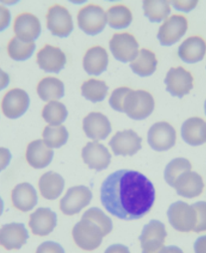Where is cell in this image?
Here are the masks:
<instances>
[{
	"label": "cell",
	"instance_id": "1",
	"mask_svg": "<svg viewBox=\"0 0 206 253\" xmlns=\"http://www.w3.org/2000/svg\"><path fill=\"white\" fill-rule=\"evenodd\" d=\"M101 202L117 218L138 220L152 209L155 188L148 178L138 171L118 170L103 182Z\"/></svg>",
	"mask_w": 206,
	"mask_h": 253
},
{
	"label": "cell",
	"instance_id": "2",
	"mask_svg": "<svg viewBox=\"0 0 206 253\" xmlns=\"http://www.w3.org/2000/svg\"><path fill=\"white\" fill-rule=\"evenodd\" d=\"M110 106L118 112L126 113L133 120L148 118L154 111L155 102L152 94L146 90H133L123 86L116 88L110 97Z\"/></svg>",
	"mask_w": 206,
	"mask_h": 253
},
{
	"label": "cell",
	"instance_id": "3",
	"mask_svg": "<svg viewBox=\"0 0 206 253\" xmlns=\"http://www.w3.org/2000/svg\"><path fill=\"white\" fill-rule=\"evenodd\" d=\"M76 245L83 251H94L103 243L104 234L101 228L91 220L82 218L72 231Z\"/></svg>",
	"mask_w": 206,
	"mask_h": 253
},
{
	"label": "cell",
	"instance_id": "4",
	"mask_svg": "<svg viewBox=\"0 0 206 253\" xmlns=\"http://www.w3.org/2000/svg\"><path fill=\"white\" fill-rule=\"evenodd\" d=\"M170 225L182 233L192 232L196 226V212L192 205L184 201L172 203L167 211Z\"/></svg>",
	"mask_w": 206,
	"mask_h": 253
},
{
	"label": "cell",
	"instance_id": "5",
	"mask_svg": "<svg viewBox=\"0 0 206 253\" xmlns=\"http://www.w3.org/2000/svg\"><path fill=\"white\" fill-rule=\"evenodd\" d=\"M167 235V230L163 222L156 219L149 221L143 227L139 236L142 253H158L165 246Z\"/></svg>",
	"mask_w": 206,
	"mask_h": 253
},
{
	"label": "cell",
	"instance_id": "6",
	"mask_svg": "<svg viewBox=\"0 0 206 253\" xmlns=\"http://www.w3.org/2000/svg\"><path fill=\"white\" fill-rule=\"evenodd\" d=\"M93 193L84 185L71 187L60 202L61 211L68 216L79 214L92 201Z\"/></svg>",
	"mask_w": 206,
	"mask_h": 253
},
{
	"label": "cell",
	"instance_id": "7",
	"mask_svg": "<svg viewBox=\"0 0 206 253\" xmlns=\"http://www.w3.org/2000/svg\"><path fill=\"white\" fill-rule=\"evenodd\" d=\"M78 23L84 34L97 36L102 33L106 26V13L101 6L89 4L79 11Z\"/></svg>",
	"mask_w": 206,
	"mask_h": 253
},
{
	"label": "cell",
	"instance_id": "8",
	"mask_svg": "<svg viewBox=\"0 0 206 253\" xmlns=\"http://www.w3.org/2000/svg\"><path fill=\"white\" fill-rule=\"evenodd\" d=\"M188 22L183 15H172L160 26L157 38L163 46H170L178 42L186 34Z\"/></svg>",
	"mask_w": 206,
	"mask_h": 253
},
{
	"label": "cell",
	"instance_id": "9",
	"mask_svg": "<svg viewBox=\"0 0 206 253\" xmlns=\"http://www.w3.org/2000/svg\"><path fill=\"white\" fill-rule=\"evenodd\" d=\"M47 29L58 38H68L74 30V22L69 10L62 5H52L46 15Z\"/></svg>",
	"mask_w": 206,
	"mask_h": 253
},
{
	"label": "cell",
	"instance_id": "10",
	"mask_svg": "<svg viewBox=\"0 0 206 253\" xmlns=\"http://www.w3.org/2000/svg\"><path fill=\"white\" fill-rule=\"evenodd\" d=\"M193 77L188 71L178 67L169 70L164 83L171 96L183 98L193 88Z\"/></svg>",
	"mask_w": 206,
	"mask_h": 253
},
{
	"label": "cell",
	"instance_id": "11",
	"mask_svg": "<svg viewBox=\"0 0 206 253\" xmlns=\"http://www.w3.org/2000/svg\"><path fill=\"white\" fill-rule=\"evenodd\" d=\"M31 105L28 93L21 88L8 90L1 102L3 115L8 119H18L26 113Z\"/></svg>",
	"mask_w": 206,
	"mask_h": 253
},
{
	"label": "cell",
	"instance_id": "12",
	"mask_svg": "<svg viewBox=\"0 0 206 253\" xmlns=\"http://www.w3.org/2000/svg\"><path fill=\"white\" fill-rule=\"evenodd\" d=\"M110 49L114 57L119 61H133L138 55L139 43L130 34H115L110 42Z\"/></svg>",
	"mask_w": 206,
	"mask_h": 253
},
{
	"label": "cell",
	"instance_id": "13",
	"mask_svg": "<svg viewBox=\"0 0 206 253\" xmlns=\"http://www.w3.org/2000/svg\"><path fill=\"white\" fill-rule=\"evenodd\" d=\"M28 238L29 233L23 223L10 222L0 227V246L8 251L21 249Z\"/></svg>",
	"mask_w": 206,
	"mask_h": 253
},
{
	"label": "cell",
	"instance_id": "14",
	"mask_svg": "<svg viewBox=\"0 0 206 253\" xmlns=\"http://www.w3.org/2000/svg\"><path fill=\"white\" fill-rule=\"evenodd\" d=\"M148 143L155 151H167L176 143V131L166 122L155 123L148 132Z\"/></svg>",
	"mask_w": 206,
	"mask_h": 253
},
{
	"label": "cell",
	"instance_id": "15",
	"mask_svg": "<svg viewBox=\"0 0 206 253\" xmlns=\"http://www.w3.org/2000/svg\"><path fill=\"white\" fill-rule=\"evenodd\" d=\"M57 215L50 208L41 207L29 216L28 225L34 235L44 237L56 227Z\"/></svg>",
	"mask_w": 206,
	"mask_h": 253
},
{
	"label": "cell",
	"instance_id": "16",
	"mask_svg": "<svg viewBox=\"0 0 206 253\" xmlns=\"http://www.w3.org/2000/svg\"><path fill=\"white\" fill-rule=\"evenodd\" d=\"M109 145L117 156H133L141 150L142 138L133 130H126L118 132Z\"/></svg>",
	"mask_w": 206,
	"mask_h": 253
},
{
	"label": "cell",
	"instance_id": "17",
	"mask_svg": "<svg viewBox=\"0 0 206 253\" xmlns=\"http://www.w3.org/2000/svg\"><path fill=\"white\" fill-rule=\"evenodd\" d=\"M38 63L42 71L58 74L66 66L67 56L60 47L46 44L38 53Z\"/></svg>",
	"mask_w": 206,
	"mask_h": 253
},
{
	"label": "cell",
	"instance_id": "18",
	"mask_svg": "<svg viewBox=\"0 0 206 253\" xmlns=\"http://www.w3.org/2000/svg\"><path fill=\"white\" fill-rule=\"evenodd\" d=\"M82 157L83 162L96 171L107 169L111 163V154L109 150L98 142L87 143L82 151Z\"/></svg>",
	"mask_w": 206,
	"mask_h": 253
},
{
	"label": "cell",
	"instance_id": "19",
	"mask_svg": "<svg viewBox=\"0 0 206 253\" xmlns=\"http://www.w3.org/2000/svg\"><path fill=\"white\" fill-rule=\"evenodd\" d=\"M82 129L86 137L97 142L107 139L112 132V126L109 119L105 115L102 113L93 112L83 119Z\"/></svg>",
	"mask_w": 206,
	"mask_h": 253
},
{
	"label": "cell",
	"instance_id": "20",
	"mask_svg": "<svg viewBox=\"0 0 206 253\" xmlns=\"http://www.w3.org/2000/svg\"><path fill=\"white\" fill-rule=\"evenodd\" d=\"M173 188L179 196L193 199L200 196L204 190V182L202 177L193 171L181 174L175 181Z\"/></svg>",
	"mask_w": 206,
	"mask_h": 253
},
{
	"label": "cell",
	"instance_id": "21",
	"mask_svg": "<svg viewBox=\"0 0 206 253\" xmlns=\"http://www.w3.org/2000/svg\"><path fill=\"white\" fill-rule=\"evenodd\" d=\"M13 30L16 38L25 42H35L41 34V25L36 15L24 12L15 18Z\"/></svg>",
	"mask_w": 206,
	"mask_h": 253
},
{
	"label": "cell",
	"instance_id": "22",
	"mask_svg": "<svg viewBox=\"0 0 206 253\" xmlns=\"http://www.w3.org/2000/svg\"><path fill=\"white\" fill-rule=\"evenodd\" d=\"M11 201L17 210L28 212L33 210L38 202L39 195L36 188L31 183H20L16 185L11 191Z\"/></svg>",
	"mask_w": 206,
	"mask_h": 253
},
{
	"label": "cell",
	"instance_id": "23",
	"mask_svg": "<svg viewBox=\"0 0 206 253\" xmlns=\"http://www.w3.org/2000/svg\"><path fill=\"white\" fill-rule=\"evenodd\" d=\"M26 161L35 169H43L50 164L53 158V151L47 147L43 140H36L27 146Z\"/></svg>",
	"mask_w": 206,
	"mask_h": 253
},
{
	"label": "cell",
	"instance_id": "24",
	"mask_svg": "<svg viewBox=\"0 0 206 253\" xmlns=\"http://www.w3.org/2000/svg\"><path fill=\"white\" fill-rule=\"evenodd\" d=\"M181 136L190 146L203 145L206 143V122L198 117L187 119L181 126Z\"/></svg>",
	"mask_w": 206,
	"mask_h": 253
},
{
	"label": "cell",
	"instance_id": "25",
	"mask_svg": "<svg viewBox=\"0 0 206 253\" xmlns=\"http://www.w3.org/2000/svg\"><path fill=\"white\" fill-rule=\"evenodd\" d=\"M109 55L105 48L94 46L87 50L83 56V69L87 75L100 76L108 67Z\"/></svg>",
	"mask_w": 206,
	"mask_h": 253
},
{
	"label": "cell",
	"instance_id": "26",
	"mask_svg": "<svg viewBox=\"0 0 206 253\" xmlns=\"http://www.w3.org/2000/svg\"><path fill=\"white\" fill-rule=\"evenodd\" d=\"M40 192L46 200H55L63 194L65 179L58 173L49 171L44 173L39 181Z\"/></svg>",
	"mask_w": 206,
	"mask_h": 253
},
{
	"label": "cell",
	"instance_id": "27",
	"mask_svg": "<svg viewBox=\"0 0 206 253\" xmlns=\"http://www.w3.org/2000/svg\"><path fill=\"white\" fill-rule=\"evenodd\" d=\"M206 54V42L200 37H190L178 47V56L186 63L201 61Z\"/></svg>",
	"mask_w": 206,
	"mask_h": 253
},
{
	"label": "cell",
	"instance_id": "28",
	"mask_svg": "<svg viewBox=\"0 0 206 253\" xmlns=\"http://www.w3.org/2000/svg\"><path fill=\"white\" fill-rule=\"evenodd\" d=\"M157 58L149 49L143 48L138 52L136 58L131 61L132 71L139 77H149L153 75L157 69Z\"/></svg>",
	"mask_w": 206,
	"mask_h": 253
},
{
	"label": "cell",
	"instance_id": "29",
	"mask_svg": "<svg viewBox=\"0 0 206 253\" xmlns=\"http://www.w3.org/2000/svg\"><path fill=\"white\" fill-rule=\"evenodd\" d=\"M38 93L44 102L60 100L65 96V84L61 80L47 77L39 83Z\"/></svg>",
	"mask_w": 206,
	"mask_h": 253
},
{
	"label": "cell",
	"instance_id": "30",
	"mask_svg": "<svg viewBox=\"0 0 206 253\" xmlns=\"http://www.w3.org/2000/svg\"><path fill=\"white\" fill-rule=\"evenodd\" d=\"M106 17L109 25L114 29L126 28L133 20L131 10L123 4H117L109 8Z\"/></svg>",
	"mask_w": 206,
	"mask_h": 253
},
{
	"label": "cell",
	"instance_id": "31",
	"mask_svg": "<svg viewBox=\"0 0 206 253\" xmlns=\"http://www.w3.org/2000/svg\"><path fill=\"white\" fill-rule=\"evenodd\" d=\"M35 42H25L16 37L10 40L7 45V52L10 58L17 61L26 60L31 58L36 50Z\"/></svg>",
	"mask_w": 206,
	"mask_h": 253
},
{
	"label": "cell",
	"instance_id": "32",
	"mask_svg": "<svg viewBox=\"0 0 206 253\" xmlns=\"http://www.w3.org/2000/svg\"><path fill=\"white\" fill-rule=\"evenodd\" d=\"M109 87L105 82L99 80H89L82 84V94L86 100L99 103L105 100Z\"/></svg>",
	"mask_w": 206,
	"mask_h": 253
},
{
	"label": "cell",
	"instance_id": "33",
	"mask_svg": "<svg viewBox=\"0 0 206 253\" xmlns=\"http://www.w3.org/2000/svg\"><path fill=\"white\" fill-rule=\"evenodd\" d=\"M145 16L151 22L157 23L165 20L171 12L170 3L168 1H151L146 0L143 2Z\"/></svg>",
	"mask_w": 206,
	"mask_h": 253
},
{
	"label": "cell",
	"instance_id": "34",
	"mask_svg": "<svg viewBox=\"0 0 206 253\" xmlns=\"http://www.w3.org/2000/svg\"><path fill=\"white\" fill-rule=\"evenodd\" d=\"M42 118L51 126H61L68 118V110L64 104L52 101L43 108Z\"/></svg>",
	"mask_w": 206,
	"mask_h": 253
},
{
	"label": "cell",
	"instance_id": "35",
	"mask_svg": "<svg viewBox=\"0 0 206 253\" xmlns=\"http://www.w3.org/2000/svg\"><path fill=\"white\" fill-rule=\"evenodd\" d=\"M42 137L43 142L47 147L57 149L63 147L68 142L69 132L65 126H47L43 130Z\"/></svg>",
	"mask_w": 206,
	"mask_h": 253
},
{
	"label": "cell",
	"instance_id": "36",
	"mask_svg": "<svg viewBox=\"0 0 206 253\" xmlns=\"http://www.w3.org/2000/svg\"><path fill=\"white\" fill-rule=\"evenodd\" d=\"M192 165L191 163L185 159V158H176L170 161L164 171V178L168 185L173 187L175 181L178 179V177L188 171H191Z\"/></svg>",
	"mask_w": 206,
	"mask_h": 253
},
{
	"label": "cell",
	"instance_id": "37",
	"mask_svg": "<svg viewBox=\"0 0 206 253\" xmlns=\"http://www.w3.org/2000/svg\"><path fill=\"white\" fill-rule=\"evenodd\" d=\"M82 218L91 220L92 222L97 224L103 231L104 236L109 235L113 230V221L112 219L100 208L92 207L87 209L82 216Z\"/></svg>",
	"mask_w": 206,
	"mask_h": 253
},
{
	"label": "cell",
	"instance_id": "38",
	"mask_svg": "<svg viewBox=\"0 0 206 253\" xmlns=\"http://www.w3.org/2000/svg\"><path fill=\"white\" fill-rule=\"evenodd\" d=\"M192 207L196 212V226L193 232H206V201L195 202L192 204Z\"/></svg>",
	"mask_w": 206,
	"mask_h": 253
},
{
	"label": "cell",
	"instance_id": "39",
	"mask_svg": "<svg viewBox=\"0 0 206 253\" xmlns=\"http://www.w3.org/2000/svg\"><path fill=\"white\" fill-rule=\"evenodd\" d=\"M36 253H66V250L62 244L48 240L41 243L38 246Z\"/></svg>",
	"mask_w": 206,
	"mask_h": 253
},
{
	"label": "cell",
	"instance_id": "40",
	"mask_svg": "<svg viewBox=\"0 0 206 253\" xmlns=\"http://www.w3.org/2000/svg\"><path fill=\"white\" fill-rule=\"evenodd\" d=\"M11 22V13L10 10L0 4V33L4 31Z\"/></svg>",
	"mask_w": 206,
	"mask_h": 253
},
{
	"label": "cell",
	"instance_id": "41",
	"mask_svg": "<svg viewBox=\"0 0 206 253\" xmlns=\"http://www.w3.org/2000/svg\"><path fill=\"white\" fill-rule=\"evenodd\" d=\"M12 155L7 148L0 147V172H2L10 164Z\"/></svg>",
	"mask_w": 206,
	"mask_h": 253
},
{
	"label": "cell",
	"instance_id": "42",
	"mask_svg": "<svg viewBox=\"0 0 206 253\" xmlns=\"http://www.w3.org/2000/svg\"><path fill=\"white\" fill-rule=\"evenodd\" d=\"M171 3L175 9H177L179 11L189 12L197 6L198 1H196V0H192V1H172Z\"/></svg>",
	"mask_w": 206,
	"mask_h": 253
},
{
	"label": "cell",
	"instance_id": "43",
	"mask_svg": "<svg viewBox=\"0 0 206 253\" xmlns=\"http://www.w3.org/2000/svg\"><path fill=\"white\" fill-rule=\"evenodd\" d=\"M194 253H206V234L199 236L193 243Z\"/></svg>",
	"mask_w": 206,
	"mask_h": 253
},
{
	"label": "cell",
	"instance_id": "44",
	"mask_svg": "<svg viewBox=\"0 0 206 253\" xmlns=\"http://www.w3.org/2000/svg\"><path fill=\"white\" fill-rule=\"evenodd\" d=\"M104 253H131L129 247L121 243H115L110 245Z\"/></svg>",
	"mask_w": 206,
	"mask_h": 253
},
{
	"label": "cell",
	"instance_id": "45",
	"mask_svg": "<svg viewBox=\"0 0 206 253\" xmlns=\"http://www.w3.org/2000/svg\"><path fill=\"white\" fill-rule=\"evenodd\" d=\"M9 83H10L9 75L5 73L2 69H0V90L6 88Z\"/></svg>",
	"mask_w": 206,
	"mask_h": 253
},
{
	"label": "cell",
	"instance_id": "46",
	"mask_svg": "<svg viewBox=\"0 0 206 253\" xmlns=\"http://www.w3.org/2000/svg\"><path fill=\"white\" fill-rule=\"evenodd\" d=\"M158 253H185L179 246L176 245H168V246H163Z\"/></svg>",
	"mask_w": 206,
	"mask_h": 253
},
{
	"label": "cell",
	"instance_id": "47",
	"mask_svg": "<svg viewBox=\"0 0 206 253\" xmlns=\"http://www.w3.org/2000/svg\"><path fill=\"white\" fill-rule=\"evenodd\" d=\"M3 211H4V202L1 196H0V217H1V215L3 214Z\"/></svg>",
	"mask_w": 206,
	"mask_h": 253
},
{
	"label": "cell",
	"instance_id": "48",
	"mask_svg": "<svg viewBox=\"0 0 206 253\" xmlns=\"http://www.w3.org/2000/svg\"><path fill=\"white\" fill-rule=\"evenodd\" d=\"M204 112H205V115H206V100H205V103H204Z\"/></svg>",
	"mask_w": 206,
	"mask_h": 253
}]
</instances>
